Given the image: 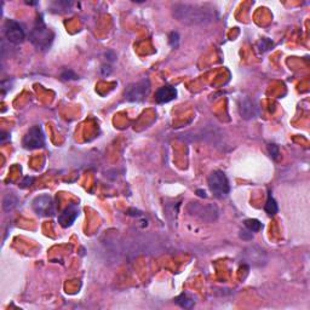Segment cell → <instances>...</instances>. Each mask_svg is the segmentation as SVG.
<instances>
[{"mask_svg": "<svg viewBox=\"0 0 310 310\" xmlns=\"http://www.w3.org/2000/svg\"><path fill=\"white\" fill-rule=\"evenodd\" d=\"M53 38H55V35H53L52 30L46 27L43 18L40 17L36 20L34 27H33L29 33L30 43H32L36 49L40 50V51H45V50H48L50 46H51Z\"/></svg>", "mask_w": 310, "mask_h": 310, "instance_id": "7a4b0ae2", "label": "cell"}, {"mask_svg": "<svg viewBox=\"0 0 310 310\" xmlns=\"http://www.w3.org/2000/svg\"><path fill=\"white\" fill-rule=\"evenodd\" d=\"M32 208L40 217H52L56 215L55 201L48 194L36 197L32 203Z\"/></svg>", "mask_w": 310, "mask_h": 310, "instance_id": "5b68a950", "label": "cell"}, {"mask_svg": "<svg viewBox=\"0 0 310 310\" xmlns=\"http://www.w3.org/2000/svg\"><path fill=\"white\" fill-rule=\"evenodd\" d=\"M176 97H177L176 87L171 85H165L163 87H160V89L157 91V93H155V101L160 104L171 102V101L176 99Z\"/></svg>", "mask_w": 310, "mask_h": 310, "instance_id": "8fae6325", "label": "cell"}, {"mask_svg": "<svg viewBox=\"0 0 310 310\" xmlns=\"http://www.w3.org/2000/svg\"><path fill=\"white\" fill-rule=\"evenodd\" d=\"M197 193H198L199 197L206 198V194H205V191H204V190H197Z\"/></svg>", "mask_w": 310, "mask_h": 310, "instance_id": "ffe728a7", "label": "cell"}, {"mask_svg": "<svg viewBox=\"0 0 310 310\" xmlns=\"http://www.w3.org/2000/svg\"><path fill=\"white\" fill-rule=\"evenodd\" d=\"M4 35L11 44L18 45L22 44L26 39V33L23 27L18 22L13 21V20H6L4 25Z\"/></svg>", "mask_w": 310, "mask_h": 310, "instance_id": "52a82bcc", "label": "cell"}, {"mask_svg": "<svg viewBox=\"0 0 310 310\" xmlns=\"http://www.w3.org/2000/svg\"><path fill=\"white\" fill-rule=\"evenodd\" d=\"M207 183L211 193L217 199L227 198L229 191H230L229 181L223 171H220V170L212 171L210 176H208Z\"/></svg>", "mask_w": 310, "mask_h": 310, "instance_id": "3957f363", "label": "cell"}, {"mask_svg": "<svg viewBox=\"0 0 310 310\" xmlns=\"http://www.w3.org/2000/svg\"><path fill=\"white\" fill-rule=\"evenodd\" d=\"M176 303L178 305H181L182 308H187V309H189L194 305L193 299L188 297V295H184V293L183 295H181L180 297L176 298Z\"/></svg>", "mask_w": 310, "mask_h": 310, "instance_id": "5bb4252c", "label": "cell"}, {"mask_svg": "<svg viewBox=\"0 0 310 310\" xmlns=\"http://www.w3.org/2000/svg\"><path fill=\"white\" fill-rule=\"evenodd\" d=\"M264 210L269 216H274L275 214H278V210H279L278 204H276L274 198L272 197V193L268 194V199H267V203H265Z\"/></svg>", "mask_w": 310, "mask_h": 310, "instance_id": "4fadbf2b", "label": "cell"}, {"mask_svg": "<svg viewBox=\"0 0 310 310\" xmlns=\"http://www.w3.org/2000/svg\"><path fill=\"white\" fill-rule=\"evenodd\" d=\"M268 150H269V154H270V157L273 158V159H274V160L278 159V157H279V147L276 146V144H269Z\"/></svg>", "mask_w": 310, "mask_h": 310, "instance_id": "2e32d148", "label": "cell"}, {"mask_svg": "<svg viewBox=\"0 0 310 310\" xmlns=\"http://www.w3.org/2000/svg\"><path fill=\"white\" fill-rule=\"evenodd\" d=\"M189 207H193V210H191V208H188V211H189L190 215H195L197 217H199L200 220H203L205 222H214L217 220L218 217V210L217 207L214 206V205H206V206H203V205H200L199 203H191L189 205Z\"/></svg>", "mask_w": 310, "mask_h": 310, "instance_id": "ba28073f", "label": "cell"}, {"mask_svg": "<svg viewBox=\"0 0 310 310\" xmlns=\"http://www.w3.org/2000/svg\"><path fill=\"white\" fill-rule=\"evenodd\" d=\"M22 146L26 149L33 150V149H39L45 146V134L44 131L39 125H35L27 131L22 141Z\"/></svg>", "mask_w": 310, "mask_h": 310, "instance_id": "8992f818", "label": "cell"}, {"mask_svg": "<svg viewBox=\"0 0 310 310\" xmlns=\"http://www.w3.org/2000/svg\"><path fill=\"white\" fill-rule=\"evenodd\" d=\"M178 40H180V36H178V33H171L170 34V44L172 48H177L178 46Z\"/></svg>", "mask_w": 310, "mask_h": 310, "instance_id": "e0dca14e", "label": "cell"}, {"mask_svg": "<svg viewBox=\"0 0 310 310\" xmlns=\"http://www.w3.org/2000/svg\"><path fill=\"white\" fill-rule=\"evenodd\" d=\"M79 206L75 204H70L69 206H67L65 210L62 211V214L59 216V223L62 225L63 228H68L72 225L74 222L76 221L78 216H79Z\"/></svg>", "mask_w": 310, "mask_h": 310, "instance_id": "30bf717a", "label": "cell"}, {"mask_svg": "<svg viewBox=\"0 0 310 310\" xmlns=\"http://www.w3.org/2000/svg\"><path fill=\"white\" fill-rule=\"evenodd\" d=\"M18 203V199L16 195L13 194H6L4 199H3V210L5 212H9L13 210V208L16 207V205Z\"/></svg>", "mask_w": 310, "mask_h": 310, "instance_id": "7c38bea8", "label": "cell"}, {"mask_svg": "<svg viewBox=\"0 0 310 310\" xmlns=\"http://www.w3.org/2000/svg\"><path fill=\"white\" fill-rule=\"evenodd\" d=\"M239 112H240V115L244 119L251 120L258 115V104L254 99L245 97L244 100L240 101Z\"/></svg>", "mask_w": 310, "mask_h": 310, "instance_id": "9c48e42d", "label": "cell"}, {"mask_svg": "<svg viewBox=\"0 0 310 310\" xmlns=\"http://www.w3.org/2000/svg\"><path fill=\"white\" fill-rule=\"evenodd\" d=\"M172 15L188 26L206 25L217 17L215 6L208 3H176L172 5Z\"/></svg>", "mask_w": 310, "mask_h": 310, "instance_id": "6da1fadb", "label": "cell"}, {"mask_svg": "<svg viewBox=\"0 0 310 310\" xmlns=\"http://www.w3.org/2000/svg\"><path fill=\"white\" fill-rule=\"evenodd\" d=\"M150 92V83L148 79L130 84L125 90V99L130 102H142Z\"/></svg>", "mask_w": 310, "mask_h": 310, "instance_id": "277c9868", "label": "cell"}, {"mask_svg": "<svg viewBox=\"0 0 310 310\" xmlns=\"http://www.w3.org/2000/svg\"><path fill=\"white\" fill-rule=\"evenodd\" d=\"M33 182H34V178L33 177H26L23 182H21V188H28L30 185L33 184Z\"/></svg>", "mask_w": 310, "mask_h": 310, "instance_id": "d6986e66", "label": "cell"}, {"mask_svg": "<svg viewBox=\"0 0 310 310\" xmlns=\"http://www.w3.org/2000/svg\"><path fill=\"white\" fill-rule=\"evenodd\" d=\"M245 227L252 232H257L263 228V225L261 222L257 220H247L245 221Z\"/></svg>", "mask_w": 310, "mask_h": 310, "instance_id": "9a60e30c", "label": "cell"}, {"mask_svg": "<svg viewBox=\"0 0 310 310\" xmlns=\"http://www.w3.org/2000/svg\"><path fill=\"white\" fill-rule=\"evenodd\" d=\"M240 238L244 239V240H251V239L254 238V235H252V231L248 230V229H246V230L240 231Z\"/></svg>", "mask_w": 310, "mask_h": 310, "instance_id": "ac0fdd59", "label": "cell"}]
</instances>
